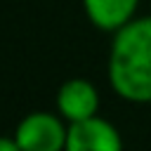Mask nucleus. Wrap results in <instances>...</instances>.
Segmentation results:
<instances>
[{
	"label": "nucleus",
	"mask_w": 151,
	"mask_h": 151,
	"mask_svg": "<svg viewBox=\"0 0 151 151\" xmlns=\"http://www.w3.org/2000/svg\"><path fill=\"white\" fill-rule=\"evenodd\" d=\"M111 87L127 101H151V17L132 19L116 31L109 54Z\"/></svg>",
	"instance_id": "1"
},
{
	"label": "nucleus",
	"mask_w": 151,
	"mask_h": 151,
	"mask_svg": "<svg viewBox=\"0 0 151 151\" xmlns=\"http://www.w3.org/2000/svg\"><path fill=\"white\" fill-rule=\"evenodd\" d=\"M64 123L47 111H33L24 116L14 130V139L21 151H64L66 149Z\"/></svg>",
	"instance_id": "2"
},
{
	"label": "nucleus",
	"mask_w": 151,
	"mask_h": 151,
	"mask_svg": "<svg viewBox=\"0 0 151 151\" xmlns=\"http://www.w3.org/2000/svg\"><path fill=\"white\" fill-rule=\"evenodd\" d=\"M64 151H123V139L109 120L92 116L68 125Z\"/></svg>",
	"instance_id": "3"
},
{
	"label": "nucleus",
	"mask_w": 151,
	"mask_h": 151,
	"mask_svg": "<svg viewBox=\"0 0 151 151\" xmlns=\"http://www.w3.org/2000/svg\"><path fill=\"white\" fill-rule=\"evenodd\" d=\"M57 109L68 123L92 118L97 116V109H99V92L90 80L71 78L57 92Z\"/></svg>",
	"instance_id": "4"
},
{
	"label": "nucleus",
	"mask_w": 151,
	"mask_h": 151,
	"mask_svg": "<svg viewBox=\"0 0 151 151\" xmlns=\"http://www.w3.org/2000/svg\"><path fill=\"white\" fill-rule=\"evenodd\" d=\"M139 0H83L87 19L101 31H118L134 19Z\"/></svg>",
	"instance_id": "5"
},
{
	"label": "nucleus",
	"mask_w": 151,
	"mask_h": 151,
	"mask_svg": "<svg viewBox=\"0 0 151 151\" xmlns=\"http://www.w3.org/2000/svg\"><path fill=\"white\" fill-rule=\"evenodd\" d=\"M0 151H21L14 137H0Z\"/></svg>",
	"instance_id": "6"
}]
</instances>
